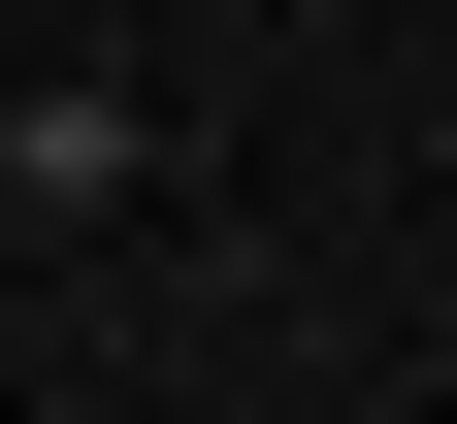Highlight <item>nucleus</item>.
Instances as JSON below:
<instances>
[{"label":"nucleus","instance_id":"obj_1","mask_svg":"<svg viewBox=\"0 0 457 424\" xmlns=\"http://www.w3.org/2000/svg\"><path fill=\"white\" fill-rule=\"evenodd\" d=\"M0 196H33V98H0Z\"/></svg>","mask_w":457,"mask_h":424}]
</instances>
